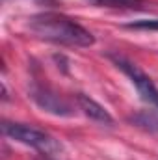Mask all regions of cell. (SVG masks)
Here are the masks:
<instances>
[{
    "instance_id": "cell-5",
    "label": "cell",
    "mask_w": 158,
    "mask_h": 160,
    "mask_svg": "<svg viewBox=\"0 0 158 160\" xmlns=\"http://www.w3.org/2000/svg\"><path fill=\"white\" fill-rule=\"evenodd\" d=\"M77 101H78V106L80 110L89 118V119L97 121V123H104V125H114V118L108 114V110L104 106H101L97 101L89 99L87 95L84 93H78L77 95Z\"/></svg>"
},
{
    "instance_id": "cell-2",
    "label": "cell",
    "mask_w": 158,
    "mask_h": 160,
    "mask_svg": "<svg viewBox=\"0 0 158 160\" xmlns=\"http://www.w3.org/2000/svg\"><path fill=\"white\" fill-rule=\"evenodd\" d=\"M2 130L6 136H9L11 140L19 142V143H24V145H30L34 149H37L39 153L47 155V157H52V155H58L62 153V143L50 136L48 132L36 128L32 125H24V123H9V121H4L2 125Z\"/></svg>"
},
{
    "instance_id": "cell-8",
    "label": "cell",
    "mask_w": 158,
    "mask_h": 160,
    "mask_svg": "<svg viewBox=\"0 0 158 160\" xmlns=\"http://www.w3.org/2000/svg\"><path fill=\"white\" fill-rule=\"evenodd\" d=\"M126 28H132V30H158V19H141V21H134V22H128Z\"/></svg>"
},
{
    "instance_id": "cell-3",
    "label": "cell",
    "mask_w": 158,
    "mask_h": 160,
    "mask_svg": "<svg viewBox=\"0 0 158 160\" xmlns=\"http://www.w3.org/2000/svg\"><path fill=\"white\" fill-rule=\"evenodd\" d=\"M112 60L116 62V65H117L119 69L130 78V82L138 88L140 95H141L147 102H151L153 106L158 108V88L155 86V82L149 78L143 71H140L134 63H130L128 60H125V58H121V56H112Z\"/></svg>"
},
{
    "instance_id": "cell-1",
    "label": "cell",
    "mask_w": 158,
    "mask_h": 160,
    "mask_svg": "<svg viewBox=\"0 0 158 160\" xmlns=\"http://www.w3.org/2000/svg\"><path fill=\"white\" fill-rule=\"evenodd\" d=\"M28 28L39 39L50 41L56 45L89 47L95 43V38L89 30H86L77 21L62 13H54V11H45L39 15H34L28 22Z\"/></svg>"
},
{
    "instance_id": "cell-9",
    "label": "cell",
    "mask_w": 158,
    "mask_h": 160,
    "mask_svg": "<svg viewBox=\"0 0 158 160\" xmlns=\"http://www.w3.org/2000/svg\"><path fill=\"white\" fill-rule=\"evenodd\" d=\"M43 160H45V158H43Z\"/></svg>"
},
{
    "instance_id": "cell-4",
    "label": "cell",
    "mask_w": 158,
    "mask_h": 160,
    "mask_svg": "<svg viewBox=\"0 0 158 160\" xmlns=\"http://www.w3.org/2000/svg\"><path fill=\"white\" fill-rule=\"evenodd\" d=\"M32 99L39 104L43 110L54 114V116H73V108L71 104L60 97L58 93H54L50 88L45 86H34L32 88Z\"/></svg>"
},
{
    "instance_id": "cell-6",
    "label": "cell",
    "mask_w": 158,
    "mask_h": 160,
    "mask_svg": "<svg viewBox=\"0 0 158 160\" xmlns=\"http://www.w3.org/2000/svg\"><path fill=\"white\" fill-rule=\"evenodd\" d=\"M132 121H134V123H138L140 127H145V128H149V130H156V132H158V118H156V116H153V114L143 112V114H140V116L132 118Z\"/></svg>"
},
{
    "instance_id": "cell-7",
    "label": "cell",
    "mask_w": 158,
    "mask_h": 160,
    "mask_svg": "<svg viewBox=\"0 0 158 160\" xmlns=\"http://www.w3.org/2000/svg\"><path fill=\"white\" fill-rule=\"evenodd\" d=\"M95 2L108 8H138L141 4V0H95Z\"/></svg>"
}]
</instances>
